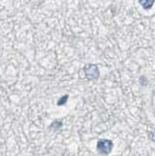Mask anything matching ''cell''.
I'll list each match as a JSON object with an SVG mask.
<instances>
[{"instance_id": "cell-1", "label": "cell", "mask_w": 155, "mask_h": 156, "mask_svg": "<svg viewBox=\"0 0 155 156\" xmlns=\"http://www.w3.org/2000/svg\"><path fill=\"white\" fill-rule=\"evenodd\" d=\"M97 147L100 153L108 154L113 147V143L110 140H100L97 144Z\"/></svg>"}, {"instance_id": "cell-2", "label": "cell", "mask_w": 155, "mask_h": 156, "mask_svg": "<svg viewBox=\"0 0 155 156\" xmlns=\"http://www.w3.org/2000/svg\"><path fill=\"white\" fill-rule=\"evenodd\" d=\"M85 74L89 79H97L100 75L99 68L96 65H90L85 67Z\"/></svg>"}, {"instance_id": "cell-3", "label": "cell", "mask_w": 155, "mask_h": 156, "mask_svg": "<svg viewBox=\"0 0 155 156\" xmlns=\"http://www.w3.org/2000/svg\"><path fill=\"white\" fill-rule=\"evenodd\" d=\"M155 0H139V4L142 5V7L145 10L151 9V7L154 5Z\"/></svg>"}, {"instance_id": "cell-4", "label": "cell", "mask_w": 155, "mask_h": 156, "mask_svg": "<svg viewBox=\"0 0 155 156\" xmlns=\"http://www.w3.org/2000/svg\"><path fill=\"white\" fill-rule=\"evenodd\" d=\"M67 99H69V96L67 95H65V96H64V97H62L61 99L58 101V105H65V102H66V101H67Z\"/></svg>"}]
</instances>
